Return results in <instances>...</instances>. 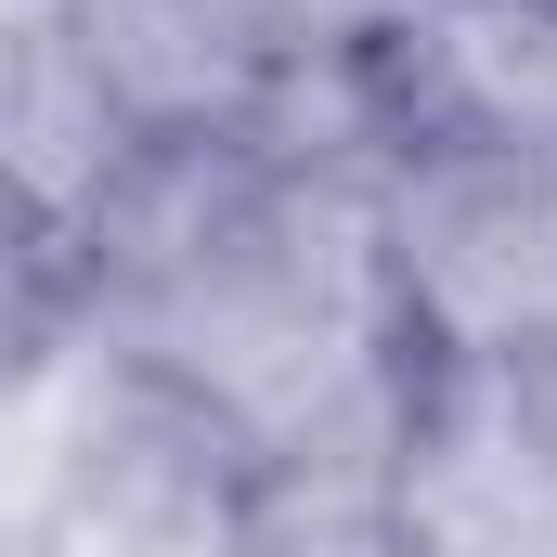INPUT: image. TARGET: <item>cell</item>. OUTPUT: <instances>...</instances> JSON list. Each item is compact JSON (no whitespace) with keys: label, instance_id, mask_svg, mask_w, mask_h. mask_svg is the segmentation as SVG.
I'll use <instances>...</instances> for the list:
<instances>
[{"label":"cell","instance_id":"obj_1","mask_svg":"<svg viewBox=\"0 0 557 557\" xmlns=\"http://www.w3.org/2000/svg\"><path fill=\"white\" fill-rule=\"evenodd\" d=\"M376 260L403 350H545L557 337V169L480 143L376 156Z\"/></svg>","mask_w":557,"mask_h":557},{"label":"cell","instance_id":"obj_2","mask_svg":"<svg viewBox=\"0 0 557 557\" xmlns=\"http://www.w3.org/2000/svg\"><path fill=\"white\" fill-rule=\"evenodd\" d=\"M389 143H480L557 169V0H403L363 52Z\"/></svg>","mask_w":557,"mask_h":557},{"label":"cell","instance_id":"obj_3","mask_svg":"<svg viewBox=\"0 0 557 557\" xmlns=\"http://www.w3.org/2000/svg\"><path fill=\"white\" fill-rule=\"evenodd\" d=\"M65 39L143 143H221L285 78L247 0H65Z\"/></svg>","mask_w":557,"mask_h":557},{"label":"cell","instance_id":"obj_4","mask_svg":"<svg viewBox=\"0 0 557 557\" xmlns=\"http://www.w3.org/2000/svg\"><path fill=\"white\" fill-rule=\"evenodd\" d=\"M131 169H143V131L117 117V91L78 65V39L0 52V208H13L39 247L78 260Z\"/></svg>","mask_w":557,"mask_h":557},{"label":"cell","instance_id":"obj_5","mask_svg":"<svg viewBox=\"0 0 557 557\" xmlns=\"http://www.w3.org/2000/svg\"><path fill=\"white\" fill-rule=\"evenodd\" d=\"M247 13H260L273 65H363L403 26V0H247Z\"/></svg>","mask_w":557,"mask_h":557},{"label":"cell","instance_id":"obj_6","mask_svg":"<svg viewBox=\"0 0 557 557\" xmlns=\"http://www.w3.org/2000/svg\"><path fill=\"white\" fill-rule=\"evenodd\" d=\"M26 39H65V0H0V52H26Z\"/></svg>","mask_w":557,"mask_h":557}]
</instances>
